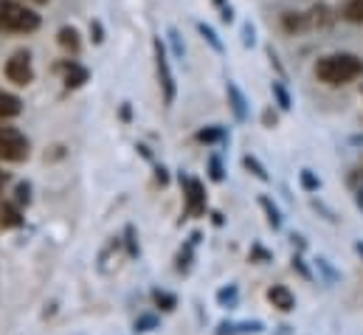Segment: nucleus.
Returning a JSON list of instances; mask_svg holds the SVG:
<instances>
[{
	"instance_id": "8",
	"label": "nucleus",
	"mask_w": 363,
	"mask_h": 335,
	"mask_svg": "<svg viewBox=\"0 0 363 335\" xmlns=\"http://www.w3.org/2000/svg\"><path fill=\"white\" fill-rule=\"evenodd\" d=\"M57 43H60V48H65L68 54H79V48H82V34H79L77 26H62V28L57 31Z\"/></svg>"
},
{
	"instance_id": "26",
	"label": "nucleus",
	"mask_w": 363,
	"mask_h": 335,
	"mask_svg": "<svg viewBox=\"0 0 363 335\" xmlns=\"http://www.w3.org/2000/svg\"><path fill=\"white\" fill-rule=\"evenodd\" d=\"M191 248H194V246L189 243V246L178 253V270H181V273H189V270H191Z\"/></svg>"
},
{
	"instance_id": "31",
	"label": "nucleus",
	"mask_w": 363,
	"mask_h": 335,
	"mask_svg": "<svg viewBox=\"0 0 363 335\" xmlns=\"http://www.w3.org/2000/svg\"><path fill=\"white\" fill-rule=\"evenodd\" d=\"M169 37H172V45H175V57L183 60V45H181V40H178V31L172 28V31H169Z\"/></svg>"
},
{
	"instance_id": "10",
	"label": "nucleus",
	"mask_w": 363,
	"mask_h": 335,
	"mask_svg": "<svg viewBox=\"0 0 363 335\" xmlns=\"http://www.w3.org/2000/svg\"><path fill=\"white\" fill-rule=\"evenodd\" d=\"M20 113H23V99L9 93V90H0V121L17 119Z\"/></svg>"
},
{
	"instance_id": "24",
	"label": "nucleus",
	"mask_w": 363,
	"mask_h": 335,
	"mask_svg": "<svg viewBox=\"0 0 363 335\" xmlns=\"http://www.w3.org/2000/svg\"><path fill=\"white\" fill-rule=\"evenodd\" d=\"M208 177H211L214 183H223V180H225V169H223V164H220L217 155L208 158Z\"/></svg>"
},
{
	"instance_id": "13",
	"label": "nucleus",
	"mask_w": 363,
	"mask_h": 335,
	"mask_svg": "<svg viewBox=\"0 0 363 335\" xmlns=\"http://www.w3.org/2000/svg\"><path fill=\"white\" fill-rule=\"evenodd\" d=\"M228 101H231V110H234V116L240 119V121H245L248 119V101H245V96L240 93V87L234 82H228Z\"/></svg>"
},
{
	"instance_id": "39",
	"label": "nucleus",
	"mask_w": 363,
	"mask_h": 335,
	"mask_svg": "<svg viewBox=\"0 0 363 335\" xmlns=\"http://www.w3.org/2000/svg\"><path fill=\"white\" fill-rule=\"evenodd\" d=\"M217 3H223V0H217Z\"/></svg>"
},
{
	"instance_id": "18",
	"label": "nucleus",
	"mask_w": 363,
	"mask_h": 335,
	"mask_svg": "<svg viewBox=\"0 0 363 335\" xmlns=\"http://www.w3.org/2000/svg\"><path fill=\"white\" fill-rule=\"evenodd\" d=\"M341 17L350 23H363V0H347L341 9Z\"/></svg>"
},
{
	"instance_id": "23",
	"label": "nucleus",
	"mask_w": 363,
	"mask_h": 335,
	"mask_svg": "<svg viewBox=\"0 0 363 335\" xmlns=\"http://www.w3.org/2000/svg\"><path fill=\"white\" fill-rule=\"evenodd\" d=\"M271 90H273V96H276V101H279V107H281V110H290V104H293V101H290V93H287V87H284V84L276 79V82L271 84Z\"/></svg>"
},
{
	"instance_id": "14",
	"label": "nucleus",
	"mask_w": 363,
	"mask_h": 335,
	"mask_svg": "<svg viewBox=\"0 0 363 335\" xmlns=\"http://www.w3.org/2000/svg\"><path fill=\"white\" fill-rule=\"evenodd\" d=\"M281 26L287 34H296L301 28H307V14H298V11H284L281 14Z\"/></svg>"
},
{
	"instance_id": "5",
	"label": "nucleus",
	"mask_w": 363,
	"mask_h": 335,
	"mask_svg": "<svg viewBox=\"0 0 363 335\" xmlns=\"http://www.w3.org/2000/svg\"><path fill=\"white\" fill-rule=\"evenodd\" d=\"M3 74H6V79H9L11 84H17V87H28V84L34 82L31 54H28V51H14V54L6 60Z\"/></svg>"
},
{
	"instance_id": "1",
	"label": "nucleus",
	"mask_w": 363,
	"mask_h": 335,
	"mask_svg": "<svg viewBox=\"0 0 363 335\" xmlns=\"http://www.w3.org/2000/svg\"><path fill=\"white\" fill-rule=\"evenodd\" d=\"M363 77V60L358 54L350 51H338V54H327L315 62V79L327 87H341Z\"/></svg>"
},
{
	"instance_id": "15",
	"label": "nucleus",
	"mask_w": 363,
	"mask_h": 335,
	"mask_svg": "<svg viewBox=\"0 0 363 335\" xmlns=\"http://www.w3.org/2000/svg\"><path fill=\"white\" fill-rule=\"evenodd\" d=\"M152 302H155V307L164 310V313H172V310L178 307V296L169 293V290H152Z\"/></svg>"
},
{
	"instance_id": "11",
	"label": "nucleus",
	"mask_w": 363,
	"mask_h": 335,
	"mask_svg": "<svg viewBox=\"0 0 363 335\" xmlns=\"http://www.w3.org/2000/svg\"><path fill=\"white\" fill-rule=\"evenodd\" d=\"M262 330H265V324H262V322H240V324H234V322H223V324L217 327V335L262 333Z\"/></svg>"
},
{
	"instance_id": "17",
	"label": "nucleus",
	"mask_w": 363,
	"mask_h": 335,
	"mask_svg": "<svg viewBox=\"0 0 363 335\" xmlns=\"http://www.w3.org/2000/svg\"><path fill=\"white\" fill-rule=\"evenodd\" d=\"M333 23V14L327 6H313L310 14H307V26H330Z\"/></svg>"
},
{
	"instance_id": "27",
	"label": "nucleus",
	"mask_w": 363,
	"mask_h": 335,
	"mask_svg": "<svg viewBox=\"0 0 363 335\" xmlns=\"http://www.w3.org/2000/svg\"><path fill=\"white\" fill-rule=\"evenodd\" d=\"M301 186L307 189V192H318V186H321V180L310 172V169H301Z\"/></svg>"
},
{
	"instance_id": "21",
	"label": "nucleus",
	"mask_w": 363,
	"mask_h": 335,
	"mask_svg": "<svg viewBox=\"0 0 363 335\" xmlns=\"http://www.w3.org/2000/svg\"><path fill=\"white\" fill-rule=\"evenodd\" d=\"M237 296H240L237 285H228V287L217 290V302H220V307H234V304H237Z\"/></svg>"
},
{
	"instance_id": "20",
	"label": "nucleus",
	"mask_w": 363,
	"mask_h": 335,
	"mask_svg": "<svg viewBox=\"0 0 363 335\" xmlns=\"http://www.w3.org/2000/svg\"><path fill=\"white\" fill-rule=\"evenodd\" d=\"M242 167L248 169V172H251L254 177H259V180H265V183L271 180V175H268V169L262 167V164H259V161H257L254 155H245V158H242Z\"/></svg>"
},
{
	"instance_id": "7",
	"label": "nucleus",
	"mask_w": 363,
	"mask_h": 335,
	"mask_svg": "<svg viewBox=\"0 0 363 335\" xmlns=\"http://www.w3.org/2000/svg\"><path fill=\"white\" fill-rule=\"evenodd\" d=\"M60 71H62V82H65V87H71V90L82 87V84L91 79V71H88L85 65L74 62V60H65V62L60 65Z\"/></svg>"
},
{
	"instance_id": "25",
	"label": "nucleus",
	"mask_w": 363,
	"mask_h": 335,
	"mask_svg": "<svg viewBox=\"0 0 363 335\" xmlns=\"http://www.w3.org/2000/svg\"><path fill=\"white\" fill-rule=\"evenodd\" d=\"M197 31H200V34L208 40V45H211L214 51H223V43L217 40V34H214V28H211V26H206V23H197Z\"/></svg>"
},
{
	"instance_id": "22",
	"label": "nucleus",
	"mask_w": 363,
	"mask_h": 335,
	"mask_svg": "<svg viewBox=\"0 0 363 335\" xmlns=\"http://www.w3.org/2000/svg\"><path fill=\"white\" fill-rule=\"evenodd\" d=\"M152 330H158V316L144 313L135 319V333H152Z\"/></svg>"
},
{
	"instance_id": "16",
	"label": "nucleus",
	"mask_w": 363,
	"mask_h": 335,
	"mask_svg": "<svg viewBox=\"0 0 363 335\" xmlns=\"http://www.w3.org/2000/svg\"><path fill=\"white\" fill-rule=\"evenodd\" d=\"M259 206L265 209V214H268V223H271V229H281V212H279V206L273 203L268 194H262V197H259Z\"/></svg>"
},
{
	"instance_id": "29",
	"label": "nucleus",
	"mask_w": 363,
	"mask_h": 335,
	"mask_svg": "<svg viewBox=\"0 0 363 335\" xmlns=\"http://www.w3.org/2000/svg\"><path fill=\"white\" fill-rule=\"evenodd\" d=\"M124 237H127V253H130V256H138V246H135V229H133V226H127V229H124Z\"/></svg>"
},
{
	"instance_id": "3",
	"label": "nucleus",
	"mask_w": 363,
	"mask_h": 335,
	"mask_svg": "<svg viewBox=\"0 0 363 335\" xmlns=\"http://www.w3.org/2000/svg\"><path fill=\"white\" fill-rule=\"evenodd\" d=\"M31 155V141L26 138L23 130L0 121V158L9 164H23Z\"/></svg>"
},
{
	"instance_id": "19",
	"label": "nucleus",
	"mask_w": 363,
	"mask_h": 335,
	"mask_svg": "<svg viewBox=\"0 0 363 335\" xmlns=\"http://www.w3.org/2000/svg\"><path fill=\"white\" fill-rule=\"evenodd\" d=\"M200 144H217V141H225V130L223 127H206V130H200L197 136H194Z\"/></svg>"
},
{
	"instance_id": "9",
	"label": "nucleus",
	"mask_w": 363,
	"mask_h": 335,
	"mask_svg": "<svg viewBox=\"0 0 363 335\" xmlns=\"http://www.w3.org/2000/svg\"><path fill=\"white\" fill-rule=\"evenodd\" d=\"M268 302H271L276 310H281V313H290L296 307V296L284 285H273L271 290H268Z\"/></svg>"
},
{
	"instance_id": "35",
	"label": "nucleus",
	"mask_w": 363,
	"mask_h": 335,
	"mask_svg": "<svg viewBox=\"0 0 363 335\" xmlns=\"http://www.w3.org/2000/svg\"><path fill=\"white\" fill-rule=\"evenodd\" d=\"M276 124V113L273 110H265V127H273Z\"/></svg>"
},
{
	"instance_id": "32",
	"label": "nucleus",
	"mask_w": 363,
	"mask_h": 335,
	"mask_svg": "<svg viewBox=\"0 0 363 335\" xmlns=\"http://www.w3.org/2000/svg\"><path fill=\"white\" fill-rule=\"evenodd\" d=\"M155 177H158L161 186H167V183H169V172H167V167H155Z\"/></svg>"
},
{
	"instance_id": "33",
	"label": "nucleus",
	"mask_w": 363,
	"mask_h": 335,
	"mask_svg": "<svg viewBox=\"0 0 363 335\" xmlns=\"http://www.w3.org/2000/svg\"><path fill=\"white\" fill-rule=\"evenodd\" d=\"M293 268H298V273H301V276H304V279H310V270H307V268H304V262H301V259H298V256H293Z\"/></svg>"
},
{
	"instance_id": "6",
	"label": "nucleus",
	"mask_w": 363,
	"mask_h": 335,
	"mask_svg": "<svg viewBox=\"0 0 363 335\" xmlns=\"http://www.w3.org/2000/svg\"><path fill=\"white\" fill-rule=\"evenodd\" d=\"M181 186L186 194V214L189 217H203L206 214V186L197 177H189L181 172Z\"/></svg>"
},
{
	"instance_id": "4",
	"label": "nucleus",
	"mask_w": 363,
	"mask_h": 335,
	"mask_svg": "<svg viewBox=\"0 0 363 335\" xmlns=\"http://www.w3.org/2000/svg\"><path fill=\"white\" fill-rule=\"evenodd\" d=\"M152 54H155V74H158V87H161L164 104L172 107L178 99V82H175L172 62H169V54H167V45L161 43V37L152 40Z\"/></svg>"
},
{
	"instance_id": "36",
	"label": "nucleus",
	"mask_w": 363,
	"mask_h": 335,
	"mask_svg": "<svg viewBox=\"0 0 363 335\" xmlns=\"http://www.w3.org/2000/svg\"><path fill=\"white\" fill-rule=\"evenodd\" d=\"M6 183H9V175H6V172H0V192H3V186H6Z\"/></svg>"
},
{
	"instance_id": "28",
	"label": "nucleus",
	"mask_w": 363,
	"mask_h": 335,
	"mask_svg": "<svg viewBox=\"0 0 363 335\" xmlns=\"http://www.w3.org/2000/svg\"><path fill=\"white\" fill-rule=\"evenodd\" d=\"M17 206H28L31 203V183H17Z\"/></svg>"
},
{
	"instance_id": "30",
	"label": "nucleus",
	"mask_w": 363,
	"mask_h": 335,
	"mask_svg": "<svg viewBox=\"0 0 363 335\" xmlns=\"http://www.w3.org/2000/svg\"><path fill=\"white\" fill-rule=\"evenodd\" d=\"M91 40L96 43V45L104 40V28H101V23H99V20H91Z\"/></svg>"
},
{
	"instance_id": "12",
	"label": "nucleus",
	"mask_w": 363,
	"mask_h": 335,
	"mask_svg": "<svg viewBox=\"0 0 363 335\" xmlns=\"http://www.w3.org/2000/svg\"><path fill=\"white\" fill-rule=\"evenodd\" d=\"M23 226V212L14 203H0V229H20Z\"/></svg>"
},
{
	"instance_id": "38",
	"label": "nucleus",
	"mask_w": 363,
	"mask_h": 335,
	"mask_svg": "<svg viewBox=\"0 0 363 335\" xmlns=\"http://www.w3.org/2000/svg\"><path fill=\"white\" fill-rule=\"evenodd\" d=\"M28 3H37V6H45V3H51V0H28Z\"/></svg>"
},
{
	"instance_id": "2",
	"label": "nucleus",
	"mask_w": 363,
	"mask_h": 335,
	"mask_svg": "<svg viewBox=\"0 0 363 335\" xmlns=\"http://www.w3.org/2000/svg\"><path fill=\"white\" fill-rule=\"evenodd\" d=\"M40 14L20 0H0V34H34L40 28Z\"/></svg>"
},
{
	"instance_id": "37",
	"label": "nucleus",
	"mask_w": 363,
	"mask_h": 335,
	"mask_svg": "<svg viewBox=\"0 0 363 335\" xmlns=\"http://www.w3.org/2000/svg\"><path fill=\"white\" fill-rule=\"evenodd\" d=\"M355 200H358V206L363 209V189H358V194H355Z\"/></svg>"
},
{
	"instance_id": "34",
	"label": "nucleus",
	"mask_w": 363,
	"mask_h": 335,
	"mask_svg": "<svg viewBox=\"0 0 363 335\" xmlns=\"http://www.w3.org/2000/svg\"><path fill=\"white\" fill-rule=\"evenodd\" d=\"M121 119H124V121H130V119H133V110H130V101H124V104H121Z\"/></svg>"
}]
</instances>
